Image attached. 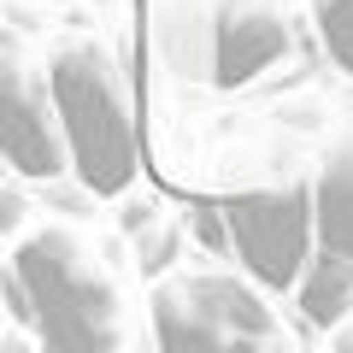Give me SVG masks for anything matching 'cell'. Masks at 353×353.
<instances>
[{
    "label": "cell",
    "instance_id": "6da1fadb",
    "mask_svg": "<svg viewBox=\"0 0 353 353\" xmlns=\"http://www.w3.org/2000/svg\"><path fill=\"white\" fill-rule=\"evenodd\" d=\"M6 294H12V312L36 330L41 347L112 353L124 341V306H118L112 271L65 224H48L18 241Z\"/></svg>",
    "mask_w": 353,
    "mask_h": 353
},
{
    "label": "cell",
    "instance_id": "7a4b0ae2",
    "mask_svg": "<svg viewBox=\"0 0 353 353\" xmlns=\"http://www.w3.org/2000/svg\"><path fill=\"white\" fill-rule=\"evenodd\" d=\"M48 101L65 171H77L88 194H124L136 183V118L118 59L101 41H65L48 65Z\"/></svg>",
    "mask_w": 353,
    "mask_h": 353
},
{
    "label": "cell",
    "instance_id": "3957f363",
    "mask_svg": "<svg viewBox=\"0 0 353 353\" xmlns=\"http://www.w3.org/2000/svg\"><path fill=\"white\" fill-rule=\"evenodd\" d=\"M153 341L165 353H230V347H283V324L271 318V306L259 301V289L224 271H183L165 277L148 301Z\"/></svg>",
    "mask_w": 353,
    "mask_h": 353
},
{
    "label": "cell",
    "instance_id": "277c9868",
    "mask_svg": "<svg viewBox=\"0 0 353 353\" xmlns=\"http://www.w3.org/2000/svg\"><path fill=\"white\" fill-rule=\"evenodd\" d=\"M218 218H224V253H236L241 271L259 289L271 294L294 289L306 253H312V194H306V183L230 194L218 206Z\"/></svg>",
    "mask_w": 353,
    "mask_h": 353
},
{
    "label": "cell",
    "instance_id": "5b68a950",
    "mask_svg": "<svg viewBox=\"0 0 353 353\" xmlns=\"http://www.w3.org/2000/svg\"><path fill=\"white\" fill-rule=\"evenodd\" d=\"M0 159L36 183L65 176V141L53 124V101L18 53H0Z\"/></svg>",
    "mask_w": 353,
    "mask_h": 353
},
{
    "label": "cell",
    "instance_id": "8992f818",
    "mask_svg": "<svg viewBox=\"0 0 353 353\" xmlns=\"http://www.w3.org/2000/svg\"><path fill=\"white\" fill-rule=\"evenodd\" d=\"M289 53V24L271 0H218L212 12V83L241 88Z\"/></svg>",
    "mask_w": 353,
    "mask_h": 353
},
{
    "label": "cell",
    "instance_id": "52a82bcc",
    "mask_svg": "<svg viewBox=\"0 0 353 353\" xmlns=\"http://www.w3.org/2000/svg\"><path fill=\"white\" fill-rule=\"evenodd\" d=\"M312 241L353 259V148H336L312 176Z\"/></svg>",
    "mask_w": 353,
    "mask_h": 353
},
{
    "label": "cell",
    "instance_id": "ba28073f",
    "mask_svg": "<svg viewBox=\"0 0 353 353\" xmlns=\"http://www.w3.org/2000/svg\"><path fill=\"white\" fill-rule=\"evenodd\" d=\"M294 289H301L306 324H318V330L341 324V318L353 312V259H341V253H330V248L324 253H306Z\"/></svg>",
    "mask_w": 353,
    "mask_h": 353
},
{
    "label": "cell",
    "instance_id": "9c48e42d",
    "mask_svg": "<svg viewBox=\"0 0 353 353\" xmlns=\"http://www.w3.org/2000/svg\"><path fill=\"white\" fill-rule=\"evenodd\" d=\"M312 24L324 53L353 77V0H312Z\"/></svg>",
    "mask_w": 353,
    "mask_h": 353
},
{
    "label": "cell",
    "instance_id": "30bf717a",
    "mask_svg": "<svg viewBox=\"0 0 353 353\" xmlns=\"http://www.w3.org/2000/svg\"><path fill=\"white\" fill-rule=\"evenodd\" d=\"M194 236L212 253H224V218H218V206H194Z\"/></svg>",
    "mask_w": 353,
    "mask_h": 353
},
{
    "label": "cell",
    "instance_id": "8fae6325",
    "mask_svg": "<svg viewBox=\"0 0 353 353\" xmlns=\"http://www.w3.org/2000/svg\"><path fill=\"white\" fill-rule=\"evenodd\" d=\"M18 212H24V206H18V194H0V230H12Z\"/></svg>",
    "mask_w": 353,
    "mask_h": 353
}]
</instances>
